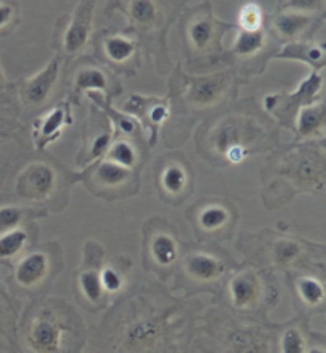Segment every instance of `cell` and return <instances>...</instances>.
Returning a JSON list of instances; mask_svg holds the SVG:
<instances>
[{"label":"cell","mask_w":326,"mask_h":353,"mask_svg":"<svg viewBox=\"0 0 326 353\" xmlns=\"http://www.w3.org/2000/svg\"><path fill=\"white\" fill-rule=\"evenodd\" d=\"M277 139L271 117L255 99H244L207 119L198 132V150L209 163L239 165L276 148Z\"/></svg>","instance_id":"1"},{"label":"cell","mask_w":326,"mask_h":353,"mask_svg":"<svg viewBox=\"0 0 326 353\" xmlns=\"http://www.w3.org/2000/svg\"><path fill=\"white\" fill-rule=\"evenodd\" d=\"M248 80L234 69H223L207 74H188L182 62L175 64L169 74L170 118L183 128L182 140L188 137L190 128L199 117L234 101L241 86Z\"/></svg>","instance_id":"2"},{"label":"cell","mask_w":326,"mask_h":353,"mask_svg":"<svg viewBox=\"0 0 326 353\" xmlns=\"http://www.w3.org/2000/svg\"><path fill=\"white\" fill-rule=\"evenodd\" d=\"M325 164L323 140L285 148L261 170L265 204L276 209L299 193L325 194Z\"/></svg>","instance_id":"3"},{"label":"cell","mask_w":326,"mask_h":353,"mask_svg":"<svg viewBox=\"0 0 326 353\" xmlns=\"http://www.w3.org/2000/svg\"><path fill=\"white\" fill-rule=\"evenodd\" d=\"M186 3L188 0H107L103 17L120 13L126 21L124 29L141 41L158 74L169 75L174 69L167 45L169 29L182 17Z\"/></svg>","instance_id":"4"},{"label":"cell","mask_w":326,"mask_h":353,"mask_svg":"<svg viewBox=\"0 0 326 353\" xmlns=\"http://www.w3.org/2000/svg\"><path fill=\"white\" fill-rule=\"evenodd\" d=\"M179 19L186 69L191 74H207L220 65H227L225 37L234 26L216 17L214 5H196L185 10Z\"/></svg>","instance_id":"5"},{"label":"cell","mask_w":326,"mask_h":353,"mask_svg":"<svg viewBox=\"0 0 326 353\" xmlns=\"http://www.w3.org/2000/svg\"><path fill=\"white\" fill-rule=\"evenodd\" d=\"M64 88L72 105H80L90 92H97L110 102L123 94L120 77L92 56H80L64 65Z\"/></svg>","instance_id":"6"},{"label":"cell","mask_w":326,"mask_h":353,"mask_svg":"<svg viewBox=\"0 0 326 353\" xmlns=\"http://www.w3.org/2000/svg\"><path fill=\"white\" fill-rule=\"evenodd\" d=\"M97 0H80L74 12L61 14L56 19L50 46L61 56L64 64L80 58L91 45L94 35V14Z\"/></svg>","instance_id":"7"},{"label":"cell","mask_w":326,"mask_h":353,"mask_svg":"<svg viewBox=\"0 0 326 353\" xmlns=\"http://www.w3.org/2000/svg\"><path fill=\"white\" fill-rule=\"evenodd\" d=\"M91 46L96 58L118 77H136L142 67L141 41L126 29L103 28L94 30Z\"/></svg>","instance_id":"8"},{"label":"cell","mask_w":326,"mask_h":353,"mask_svg":"<svg viewBox=\"0 0 326 353\" xmlns=\"http://www.w3.org/2000/svg\"><path fill=\"white\" fill-rule=\"evenodd\" d=\"M281 45L271 37L266 26L255 32L237 29L227 48V65L250 81V77L265 74Z\"/></svg>","instance_id":"9"},{"label":"cell","mask_w":326,"mask_h":353,"mask_svg":"<svg viewBox=\"0 0 326 353\" xmlns=\"http://www.w3.org/2000/svg\"><path fill=\"white\" fill-rule=\"evenodd\" d=\"M65 175L53 161L35 159L24 165L17 176L14 191L26 204H48L64 190Z\"/></svg>","instance_id":"10"},{"label":"cell","mask_w":326,"mask_h":353,"mask_svg":"<svg viewBox=\"0 0 326 353\" xmlns=\"http://www.w3.org/2000/svg\"><path fill=\"white\" fill-rule=\"evenodd\" d=\"M80 180L92 194L107 201L121 199L137 193L139 175L136 170L126 169L105 158L94 161L80 175Z\"/></svg>","instance_id":"11"},{"label":"cell","mask_w":326,"mask_h":353,"mask_svg":"<svg viewBox=\"0 0 326 353\" xmlns=\"http://www.w3.org/2000/svg\"><path fill=\"white\" fill-rule=\"evenodd\" d=\"M323 72L310 70L296 90L289 92H272L263 99V110L272 115L283 128H292L294 117L303 107L320 101L323 97Z\"/></svg>","instance_id":"12"},{"label":"cell","mask_w":326,"mask_h":353,"mask_svg":"<svg viewBox=\"0 0 326 353\" xmlns=\"http://www.w3.org/2000/svg\"><path fill=\"white\" fill-rule=\"evenodd\" d=\"M64 61L54 54L45 67L30 77L21 79L14 86V94L21 105L28 110H40L53 101L61 83V75L64 74Z\"/></svg>","instance_id":"13"},{"label":"cell","mask_w":326,"mask_h":353,"mask_svg":"<svg viewBox=\"0 0 326 353\" xmlns=\"http://www.w3.org/2000/svg\"><path fill=\"white\" fill-rule=\"evenodd\" d=\"M70 328L65 321L51 314L34 316L24 333V344L30 353H70Z\"/></svg>","instance_id":"14"},{"label":"cell","mask_w":326,"mask_h":353,"mask_svg":"<svg viewBox=\"0 0 326 353\" xmlns=\"http://www.w3.org/2000/svg\"><path fill=\"white\" fill-rule=\"evenodd\" d=\"M325 14H310L301 12H282L266 14V29L278 45L292 41L312 40L314 35L323 28Z\"/></svg>","instance_id":"15"},{"label":"cell","mask_w":326,"mask_h":353,"mask_svg":"<svg viewBox=\"0 0 326 353\" xmlns=\"http://www.w3.org/2000/svg\"><path fill=\"white\" fill-rule=\"evenodd\" d=\"M156 186L167 204H182L193 191V172L182 154H169L159 161Z\"/></svg>","instance_id":"16"},{"label":"cell","mask_w":326,"mask_h":353,"mask_svg":"<svg viewBox=\"0 0 326 353\" xmlns=\"http://www.w3.org/2000/svg\"><path fill=\"white\" fill-rule=\"evenodd\" d=\"M121 108V112L136 119L139 126L147 129L150 145L156 143L159 129L170 118V103L167 96H145L132 92L123 102Z\"/></svg>","instance_id":"17"},{"label":"cell","mask_w":326,"mask_h":353,"mask_svg":"<svg viewBox=\"0 0 326 353\" xmlns=\"http://www.w3.org/2000/svg\"><path fill=\"white\" fill-rule=\"evenodd\" d=\"M196 231L204 236H223L234 226L237 212L234 205L221 199H205L190 210Z\"/></svg>","instance_id":"18"},{"label":"cell","mask_w":326,"mask_h":353,"mask_svg":"<svg viewBox=\"0 0 326 353\" xmlns=\"http://www.w3.org/2000/svg\"><path fill=\"white\" fill-rule=\"evenodd\" d=\"M145 239L150 256L158 266H172L180 255L179 237L167 221L153 218L145 225Z\"/></svg>","instance_id":"19"},{"label":"cell","mask_w":326,"mask_h":353,"mask_svg":"<svg viewBox=\"0 0 326 353\" xmlns=\"http://www.w3.org/2000/svg\"><path fill=\"white\" fill-rule=\"evenodd\" d=\"M74 123V117H72V103L67 101H62L59 103H54L48 110H45L41 115L35 118L32 124L34 131V145L39 152L48 147V145L54 143L58 140L64 129Z\"/></svg>","instance_id":"20"},{"label":"cell","mask_w":326,"mask_h":353,"mask_svg":"<svg viewBox=\"0 0 326 353\" xmlns=\"http://www.w3.org/2000/svg\"><path fill=\"white\" fill-rule=\"evenodd\" d=\"M292 131L298 142H322L326 132V103L325 99L303 107L294 117Z\"/></svg>","instance_id":"21"},{"label":"cell","mask_w":326,"mask_h":353,"mask_svg":"<svg viewBox=\"0 0 326 353\" xmlns=\"http://www.w3.org/2000/svg\"><path fill=\"white\" fill-rule=\"evenodd\" d=\"M274 59L277 61H298L309 65L310 70L323 72L326 65V48L323 41L301 40L282 45Z\"/></svg>","instance_id":"22"},{"label":"cell","mask_w":326,"mask_h":353,"mask_svg":"<svg viewBox=\"0 0 326 353\" xmlns=\"http://www.w3.org/2000/svg\"><path fill=\"white\" fill-rule=\"evenodd\" d=\"M220 353H271V339L260 328L241 326L225 337Z\"/></svg>","instance_id":"23"},{"label":"cell","mask_w":326,"mask_h":353,"mask_svg":"<svg viewBox=\"0 0 326 353\" xmlns=\"http://www.w3.org/2000/svg\"><path fill=\"white\" fill-rule=\"evenodd\" d=\"M185 271L191 280L209 283L218 280L226 272V263L216 253L207 250L191 252L185 258Z\"/></svg>","instance_id":"24"},{"label":"cell","mask_w":326,"mask_h":353,"mask_svg":"<svg viewBox=\"0 0 326 353\" xmlns=\"http://www.w3.org/2000/svg\"><path fill=\"white\" fill-rule=\"evenodd\" d=\"M136 140V137L113 132L112 142L102 158L112 161L115 164H120L126 169L139 170L142 165V150Z\"/></svg>","instance_id":"25"},{"label":"cell","mask_w":326,"mask_h":353,"mask_svg":"<svg viewBox=\"0 0 326 353\" xmlns=\"http://www.w3.org/2000/svg\"><path fill=\"white\" fill-rule=\"evenodd\" d=\"M227 293H230L232 305H236L237 309H248L260 299V279L255 272L242 271L231 279L230 285H227Z\"/></svg>","instance_id":"26"},{"label":"cell","mask_w":326,"mask_h":353,"mask_svg":"<svg viewBox=\"0 0 326 353\" xmlns=\"http://www.w3.org/2000/svg\"><path fill=\"white\" fill-rule=\"evenodd\" d=\"M50 269V259L45 252H32L26 253L21 256V259L14 269V277H17L18 283L24 288L37 287L39 283L43 282L46 279Z\"/></svg>","instance_id":"27"},{"label":"cell","mask_w":326,"mask_h":353,"mask_svg":"<svg viewBox=\"0 0 326 353\" xmlns=\"http://www.w3.org/2000/svg\"><path fill=\"white\" fill-rule=\"evenodd\" d=\"M32 241V231L26 226L14 228L0 234V261H12L23 256Z\"/></svg>","instance_id":"28"},{"label":"cell","mask_w":326,"mask_h":353,"mask_svg":"<svg viewBox=\"0 0 326 353\" xmlns=\"http://www.w3.org/2000/svg\"><path fill=\"white\" fill-rule=\"evenodd\" d=\"M267 247L272 263L277 266H288L296 261L304 252V242L289 237H274Z\"/></svg>","instance_id":"29"},{"label":"cell","mask_w":326,"mask_h":353,"mask_svg":"<svg viewBox=\"0 0 326 353\" xmlns=\"http://www.w3.org/2000/svg\"><path fill=\"white\" fill-rule=\"evenodd\" d=\"M45 210L37 209H26L17 204H8L0 207V234L5 231L14 230V228L24 226L32 218L43 216Z\"/></svg>","instance_id":"30"},{"label":"cell","mask_w":326,"mask_h":353,"mask_svg":"<svg viewBox=\"0 0 326 353\" xmlns=\"http://www.w3.org/2000/svg\"><path fill=\"white\" fill-rule=\"evenodd\" d=\"M296 292L299 299L309 307H320L325 303V287L323 282L312 275L299 277L296 282Z\"/></svg>","instance_id":"31"},{"label":"cell","mask_w":326,"mask_h":353,"mask_svg":"<svg viewBox=\"0 0 326 353\" xmlns=\"http://www.w3.org/2000/svg\"><path fill=\"white\" fill-rule=\"evenodd\" d=\"M266 12L258 2H247L237 12V29L255 32L266 26Z\"/></svg>","instance_id":"32"},{"label":"cell","mask_w":326,"mask_h":353,"mask_svg":"<svg viewBox=\"0 0 326 353\" xmlns=\"http://www.w3.org/2000/svg\"><path fill=\"white\" fill-rule=\"evenodd\" d=\"M21 23V8L17 0H0V37L10 35Z\"/></svg>","instance_id":"33"},{"label":"cell","mask_w":326,"mask_h":353,"mask_svg":"<svg viewBox=\"0 0 326 353\" xmlns=\"http://www.w3.org/2000/svg\"><path fill=\"white\" fill-rule=\"evenodd\" d=\"M326 0H278L277 12H301L310 14H325Z\"/></svg>","instance_id":"34"},{"label":"cell","mask_w":326,"mask_h":353,"mask_svg":"<svg viewBox=\"0 0 326 353\" xmlns=\"http://www.w3.org/2000/svg\"><path fill=\"white\" fill-rule=\"evenodd\" d=\"M278 349H281V353H306L307 342L303 331L298 328H288L283 331L281 342H278Z\"/></svg>","instance_id":"35"},{"label":"cell","mask_w":326,"mask_h":353,"mask_svg":"<svg viewBox=\"0 0 326 353\" xmlns=\"http://www.w3.org/2000/svg\"><path fill=\"white\" fill-rule=\"evenodd\" d=\"M80 288H81L83 294L88 298V301H91V303H99L102 298V293H103L99 274H96V272L83 274L80 279Z\"/></svg>","instance_id":"36"},{"label":"cell","mask_w":326,"mask_h":353,"mask_svg":"<svg viewBox=\"0 0 326 353\" xmlns=\"http://www.w3.org/2000/svg\"><path fill=\"white\" fill-rule=\"evenodd\" d=\"M99 279H101V285H102V290L107 293H118L121 292L123 285H124V274L120 271V269H116L113 264L110 266H107L103 271L99 274Z\"/></svg>","instance_id":"37"},{"label":"cell","mask_w":326,"mask_h":353,"mask_svg":"<svg viewBox=\"0 0 326 353\" xmlns=\"http://www.w3.org/2000/svg\"><path fill=\"white\" fill-rule=\"evenodd\" d=\"M19 129V123L12 118H0V142L7 140L14 131Z\"/></svg>","instance_id":"38"},{"label":"cell","mask_w":326,"mask_h":353,"mask_svg":"<svg viewBox=\"0 0 326 353\" xmlns=\"http://www.w3.org/2000/svg\"><path fill=\"white\" fill-rule=\"evenodd\" d=\"M12 91H14V86H12V83L8 81L3 72L2 62H0V99H7Z\"/></svg>","instance_id":"39"},{"label":"cell","mask_w":326,"mask_h":353,"mask_svg":"<svg viewBox=\"0 0 326 353\" xmlns=\"http://www.w3.org/2000/svg\"><path fill=\"white\" fill-rule=\"evenodd\" d=\"M7 174H8V168H5V165H0V188H2L3 180H5V176H7Z\"/></svg>","instance_id":"40"},{"label":"cell","mask_w":326,"mask_h":353,"mask_svg":"<svg viewBox=\"0 0 326 353\" xmlns=\"http://www.w3.org/2000/svg\"><path fill=\"white\" fill-rule=\"evenodd\" d=\"M306 353H325V349L322 345H314V347H307Z\"/></svg>","instance_id":"41"}]
</instances>
